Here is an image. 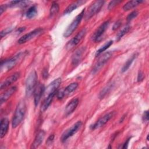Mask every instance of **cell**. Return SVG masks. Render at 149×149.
Listing matches in <instances>:
<instances>
[{
  "label": "cell",
  "instance_id": "cell-22",
  "mask_svg": "<svg viewBox=\"0 0 149 149\" xmlns=\"http://www.w3.org/2000/svg\"><path fill=\"white\" fill-rule=\"evenodd\" d=\"M142 2H143V1H137V0H136V1H129L124 5V6H123V9L125 11L129 10L134 8V7L137 6V5H139V4H140Z\"/></svg>",
  "mask_w": 149,
  "mask_h": 149
},
{
  "label": "cell",
  "instance_id": "cell-36",
  "mask_svg": "<svg viewBox=\"0 0 149 149\" xmlns=\"http://www.w3.org/2000/svg\"><path fill=\"white\" fill-rule=\"evenodd\" d=\"M121 23H122V22H121L120 20H118L117 22H116L115 23V24H113V27H112L113 30H115L117 29H118L120 26Z\"/></svg>",
  "mask_w": 149,
  "mask_h": 149
},
{
  "label": "cell",
  "instance_id": "cell-25",
  "mask_svg": "<svg viewBox=\"0 0 149 149\" xmlns=\"http://www.w3.org/2000/svg\"><path fill=\"white\" fill-rule=\"evenodd\" d=\"M113 84L112 82L107 84V86L100 91L99 94V98H103L111 91V90L113 87Z\"/></svg>",
  "mask_w": 149,
  "mask_h": 149
},
{
  "label": "cell",
  "instance_id": "cell-31",
  "mask_svg": "<svg viewBox=\"0 0 149 149\" xmlns=\"http://www.w3.org/2000/svg\"><path fill=\"white\" fill-rule=\"evenodd\" d=\"M139 14V12L137 10H134L127 17V21L130 22L132 20H133L134 18H135Z\"/></svg>",
  "mask_w": 149,
  "mask_h": 149
},
{
  "label": "cell",
  "instance_id": "cell-18",
  "mask_svg": "<svg viewBox=\"0 0 149 149\" xmlns=\"http://www.w3.org/2000/svg\"><path fill=\"white\" fill-rule=\"evenodd\" d=\"M45 133L44 130H40L36 135L31 148H37L42 142V141L45 137Z\"/></svg>",
  "mask_w": 149,
  "mask_h": 149
},
{
  "label": "cell",
  "instance_id": "cell-21",
  "mask_svg": "<svg viewBox=\"0 0 149 149\" xmlns=\"http://www.w3.org/2000/svg\"><path fill=\"white\" fill-rule=\"evenodd\" d=\"M86 1H77L75 2H72V3H70L67 8L65 10L63 13L64 14H68L71 13L72 11H73L74 10H75L77 8H78L79 6L81 5L82 4L84 3Z\"/></svg>",
  "mask_w": 149,
  "mask_h": 149
},
{
  "label": "cell",
  "instance_id": "cell-2",
  "mask_svg": "<svg viewBox=\"0 0 149 149\" xmlns=\"http://www.w3.org/2000/svg\"><path fill=\"white\" fill-rule=\"evenodd\" d=\"M25 56V52H20L9 59L1 62V72H5L13 68Z\"/></svg>",
  "mask_w": 149,
  "mask_h": 149
},
{
  "label": "cell",
  "instance_id": "cell-38",
  "mask_svg": "<svg viewBox=\"0 0 149 149\" xmlns=\"http://www.w3.org/2000/svg\"><path fill=\"white\" fill-rule=\"evenodd\" d=\"M8 7V5L7 4H5V5H2L1 6V8H0V11H1V15L2 14V13L5 10V9L7 8Z\"/></svg>",
  "mask_w": 149,
  "mask_h": 149
},
{
  "label": "cell",
  "instance_id": "cell-12",
  "mask_svg": "<svg viewBox=\"0 0 149 149\" xmlns=\"http://www.w3.org/2000/svg\"><path fill=\"white\" fill-rule=\"evenodd\" d=\"M61 83V79L58 78L52 81L45 88L44 94L45 95V97L48 95L50 94L56 93L58 87H59Z\"/></svg>",
  "mask_w": 149,
  "mask_h": 149
},
{
  "label": "cell",
  "instance_id": "cell-35",
  "mask_svg": "<svg viewBox=\"0 0 149 149\" xmlns=\"http://www.w3.org/2000/svg\"><path fill=\"white\" fill-rule=\"evenodd\" d=\"M148 111H145L143 113V120L144 122H147L148 121Z\"/></svg>",
  "mask_w": 149,
  "mask_h": 149
},
{
  "label": "cell",
  "instance_id": "cell-28",
  "mask_svg": "<svg viewBox=\"0 0 149 149\" xmlns=\"http://www.w3.org/2000/svg\"><path fill=\"white\" fill-rule=\"evenodd\" d=\"M59 6L58 3L55 2H53L50 8V11H49L50 16L53 17L55 15H56L59 12Z\"/></svg>",
  "mask_w": 149,
  "mask_h": 149
},
{
  "label": "cell",
  "instance_id": "cell-9",
  "mask_svg": "<svg viewBox=\"0 0 149 149\" xmlns=\"http://www.w3.org/2000/svg\"><path fill=\"white\" fill-rule=\"evenodd\" d=\"M114 114H115L114 111L110 112L105 114V115H104L103 116L100 118L94 124L90 126V129L91 130H95L96 129H98V128L103 126L113 117Z\"/></svg>",
  "mask_w": 149,
  "mask_h": 149
},
{
  "label": "cell",
  "instance_id": "cell-26",
  "mask_svg": "<svg viewBox=\"0 0 149 149\" xmlns=\"http://www.w3.org/2000/svg\"><path fill=\"white\" fill-rule=\"evenodd\" d=\"M137 56V54H133L124 64V65L123 66L122 68V72H125L127 70V69L129 68V67L130 66V65H132V62H133V61L134 60V59L136 58Z\"/></svg>",
  "mask_w": 149,
  "mask_h": 149
},
{
  "label": "cell",
  "instance_id": "cell-33",
  "mask_svg": "<svg viewBox=\"0 0 149 149\" xmlns=\"http://www.w3.org/2000/svg\"><path fill=\"white\" fill-rule=\"evenodd\" d=\"M120 2H121L120 1H118V0L111 1V2H109V5H108V9H109V10H110V9H112L116 5H117L118 3H119Z\"/></svg>",
  "mask_w": 149,
  "mask_h": 149
},
{
  "label": "cell",
  "instance_id": "cell-30",
  "mask_svg": "<svg viewBox=\"0 0 149 149\" xmlns=\"http://www.w3.org/2000/svg\"><path fill=\"white\" fill-rule=\"evenodd\" d=\"M130 26H125V27H123L116 35V39L117 41H119V40L121 39V38L124 36L130 30Z\"/></svg>",
  "mask_w": 149,
  "mask_h": 149
},
{
  "label": "cell",
  "instance_id": "cell-14",
  "mask_svg": "<svg viewBox=\"0 0 149 149\" xmlns=\"http://www.w3.org/2000/svg\"><path fill=\"white\" fill-rule=\"evenodd\" d=\"M20 77V73L16 72L12 74L10 76H8L3 81H2L1 84L0 88L1 90L11 85L12 83H15Z\"/></svg>",
  "mask_w": 149,
  "mask_h": 149
},
{
  "label": "cell",
  "instance_id": "cell-24",
  "mask_svg": "<svg viewBox=\"0 0 149 149\" xmlns=\"http://www.w3.org/2000/svg\"><path fill=\"white\" fill-rule=\"evenodd\" d=\"M78 87V84L77 83H72L69 86H68L64 90H62V93L63 96H66L74 91Z\"/></svg>",
  "mask_w": 149,
  "mask_h": 149
},
{
  "label": "cell",
  "instance_id": "cell-8",
  "mask_svg": "<svg viewBox=\"0 0 149 149\" xmlns=\"http://www.w3.org/2000/svg\"><path fill=\"white\" fill-rule=\"evenodd\" d=\"M87 33V30L86 29H83L80 32H79L73 38H72L66 44V48L68 49H71L76 45H77L79 42L83 39V38L85 36Z\"/></svg>",
  "mask_w": 149,
  "mask_h": 149
},
{
  "label": "cell",
  "instance_id": "cell-3",
  "mask_svg": "<svg viewBox=\"0 0 149 149\" xmlns=\"http://www.w3.org/2000/svg\"><path fill=\"white\" fill-rule=\"evenodd\" d=\"M37 74L36 71L33 70L29 74L26 80V95L27 97H30L34 93L37 84Z\"/></svg>",
  "mask_w": 149,
  "mask_h": 149
},
{
  "label": "cell",
  "instance_id": "cell-1",
  "mask_svg": "<svg viewBox=\"0 0 149 149\" xmlns=\"http://www.w3.org/2000/svg\"><path fill=\"white\" fill-rule=\"evenodd\" d=\"M26 111V105L24 100H21L17 104L13 115L12 126L13 127H16L22 121Z\"/></svg>",
  "mask_w": 149,
  "mask_h": 149
},
{
  "label": "cell",
  "instance_id": "cell-23",
  "mask_svg": "<svg viewBox=\"0 0 149 149\" xmlns=\"http://www.w3.org/2000/svg\"><path fill=\"white\" fill-rule=\"evenodd\" d=\"M31 2L27 1H10L8 5V6L9 7H15V6H19V7H25L27 6Z\"/></svg>",
  "mask_w": 149,
  "mask_h": 149
},
{
  "label": "cell",
  "instance_id": "cell-7",
  "mask_svg": "<svg viewBox=\"0 0 149 149\" xmlns=\"http://www.w3.org/2000/svg\"><path fill=\"white\" fill-rule=\"evenodd\" d=\"M81 125H82V122L81 121H77L73 125H72L70 128H69L65 132H64V133L62 134V136L61 137V141L65 142L69 137H72L81 127Z\"/></svg>",
  "mask_w": 149,
  "mask_h": 149
},
{
  "label": "cell",
  "instance_id": "cell-29",
  "mask_svg": "<svg viewBox=\"0 0 149 149\" xmlns=\"http://www.w3.org/2000/svg\"><path fill=\"white\" fill-rule=\"evenodd\" d=\"M112 44H113V41H112V40L109 41L107 42H106L104 45H102L99 49H98L97 51L96 54H95V56H97L99 55H100L101 53H102L104 51H105L107 49H108Z\"/></svg>",
  "mask_w": 149,
  "mask_h": 149
},
{
  "label": "cell",
  "instance_id": "cell-13",
  "mask_svg": "<svg viewBox=\"0 0 149 149\" xmlns=\"http://www.w3.org/2000/svg\"><path fill=\"white\" fill-rule=\"evenodd\" d=\"M45 87L44 86L41 84V83H37V86L34 89V104L36 106H37L41 98V97L44 94V91H45Z\"/></svg>",
  "mask_w": 149,
  "mask_h": 149
},
{
  "label": "cell",
  "instance_id": "cell-19",
  "mask_svg": "<svg viewBox=\"0 0 149 149\" xmlns=\"http://www.w3.org/2000/svg\"><path fill=\"white\" fill-rule=\"evenodd\" d=\"M56 94V93H52V94H50L48 95L45 97V98H44V100L41 105V108H40L41 112H44L47 109V108L50 105V104Z\"/></svg>",
  "mask_w": 149,
  "mask_h": 149
},
{
  "label": "cell",
  "instance_id": "cell-15",
  "mask_svg": "<svg viewBox=\"0 0 149 149\" xmlns=\"http://www.w3.org/2000/svg\"><path fill=\"white\" fill-rule=\"evenodd\" d=\"M79 104V99L74 98L66 106L65 110V114L66 116H68L71 114L76 108Z\"/></svg>",
  "mask_w": 149,
  "mask_h": 149
},
{
  "label": "cell",
  "instance_id": "cell-39",
  "mask_svg": "<svg viewBox=\"0 0 149 149\" xmlns=\"http://www.w3.org/2000/svg\"><path fill=\"white\" fill-rule=\"evenodd\" d=\"M42 76L44 78H47L48 76V73L47 69H44L42 71Z\"/></svg>",
  "mask_w": 149,
  "mask_h": 149
},
{
  "label": "cell",
  "instance_id": "cell-37",
  "mask_svg": "<svg viewBox=\"0 0 149 149\" xmlns=\"http://www.w3.org/2000/svg\"><path fill=\"white\" fill-rule=\"evenodd\" d=\"M144 79V74L141 72H140L138 74V76H137V81H141V80H143V79Z\"/></svg>",
  "mask_w": 149,
  "mask_h": 149
},
{
  "label": "cell",
  "instance_id": "cell-17",
  "mask_svg": "<svg viewBox=\"0 0 149 149\" xmlns=\"http://www.w3.org/2000/svg\"><path fill=\"white\" fill-rule=\"evenodd\" d=\"M16 89H17L16 87L13 86L8 88L4 93H3L0 97L1 104L6 102L15 93V91H16Z\"/></svg>",
  "mask_w": 149,
  "mask_h": 149
},
{
  "label": "cell",
  "instance_id": "cell-34",
  "mask_svg": "<svg viewBox=\"0 0 149 149\" xmlns=\"http://www.w3.org/2000/svg\"><path fill=\"white\" fill-rule=\"evenodd\" d=\"M54 135L52 134H51L47 139V141H46V144L47 145L49 146V145H51L53 141H54Z\"/></svg>",
  "mask_w": 149,
  "mask_h": 149
},
{
  "label": "cell",
  "instance_id": "cell-4",
  "mask_svg": "<svg viewBox=\"0 0 149 149\" xmlns=\"http://www.w3.org/2000/svg\"><path fill=\"white\" fill-rule=\"evenodd\" d=\"M84 12H85V10L84 9L77 16H76V17L74 19V20L72 22V23L69 25V26L67 27L66 30L63 33V36L65 37H68L69 36H70L74 32V31L77 29L81 20L84 17Z\"/></svg>",
  "mask_w": 149,
  "mask_h": 149
},
{
  "label": "cell",
  "instance_id": "cell-6",
  "mask_svg": "<svg viewBox=\"0 0 149 149\" xmlns=\"http://www.w3.org/2000/svg\"><path fill=\"white\" fill-rule=\"evenodd\" d=\"M112 52L111 51L105 52L102 55H101L99 58V59L97 61V62H96V63L95 64L94 66L93 67V70H92V73L93 74H95L97 72H98L100 70V69H101V68L110 59V58L112 56Z\"/></svg>",
  "mask_w": 149,
  "mask_h": 149
},
{
  "label": "cell",
  "instance_id": "cell-5",
  "mask_svg": "<svg viewBox=\"0 0 149 149\" xmlns=\"http://www.w3.org/2000/svg\"><path fill=\"white\" fill-rule=\"evenodd\" d=\"M104 1H94L88 8L87 12L84 15L85 20H88L94 15L97 14L101 9L104 3Z\"/></svg>",
  "mask_w": 149,
  "mask_h": 149
},
{
  "label": "cell",
  "instance_id": "cell-32",
  "mask_svg": "<svg viewBox=\"0 0 149 149\" xmlns=\"http://www.w3.org/2000/svg\"><path fill=\"white\" fill-rule=\"evenodd\" d=\"M12 30H13V28H12V27H8V28H6V29L3 30L1 32V37L3 38L6 34L10 33L12 31Z\"/></svg>",
  "mask_w": 149,
  "mask_h": 149
},
{
  "label": "cell",
  "instance_id": "cell-27",
  "mask_svg": "<svg viewBox=\"0 0 149 149\" xmlns=\"http://www.w3.org/2000/svg\"><path fill=\"white\" fill-rule=\"evenodd\" d=\"M37 14V8L36 6H32L30 7L26 12V17L28 19H31L35 17Z\"/></svg>",
  "mask_w": 149,
  "mask_h": 149
},
{
  "label": "cell",
  "instance_id": "cell-16",
  "mask_svg": "<svg viewBox=\"0 0 149 149\" xmlns=\"http://www.w3.org/2000/svg\"><path fill=\"white\" fill-rule=\"evenodd\" d=\"M85 49H86L85 47H81L80 48H78L75 51V52L72 55V62L73 65H76L79 63L82 57V55L85 51Z\"/></svg>",
  "mask_w": 149,
  "mask_h": 149
},
{
  "label": "cell",
  "instance_id": "cell-40",
  "mask_svg": "<svg viewBox=\"0 0 149 149\" xmlns=\"http://www.w3.org/2000/svg\"><path fill=\"white\" fill-rule=\"evenodd\" d=\"M129 140H130V139H128L125 141V143L123 144V146L122 147V148H127V146H128V144H129Z\"/></svg>",
  "mask_w": 149,
  "mask_h": 149
},
{
  "label": "cell",
  "instance_id": "cell-20",
  "mask_svg": "<svg viewBox=\"0 0 149 149\" xmlns=\"http://www.w3.org/2000/svg\"><path fill=\"white\" fill-rule=\"evenodd\" d=\"M9 128V120L7 118H2L1 120L0 123V136L3 138L6 134Z\"/></svg>",
  "mask_w": 149,
  "mask_h": 149
},
{
  "label": "cell",
  "instance_id": "cell-11",
  "mask_svg": "<svg viewBox=\"0 0 149 149\" xmlns=\"http://www.w3.org/2000/svg\"><path fill=\"white\" fill-rule=\"evenodd\" d=\"M109 25V21H106L104 23H103L94 32L91 38L94 41H98L100 38H101V36L103 35L104 32L106 31V30L108 29V26Z\"/></svg>",
  "mask_w": 149,
  "mask_h": 149
},
{
  "label": "cell",
  "instance_id": "cell-10",
  "mask_svg": "<svg viewBox=\"0 0 149 149\" xmlns=\"http://www.w3.org/2000/svg\"><path fill=\"white\" fill-rule=\"evenodd\" d=\"M42 31H43V29L42 28H37L36 29H34V30H33V31L29 32V33L26 34L24 36H23L22 37H21L17 41L18 43L20 44H24V43L30 41L32 38H34L37 36H38Z\"/></svg>",
  "mask_w": 149,
  "mask_h": 149
}]
</instances>
